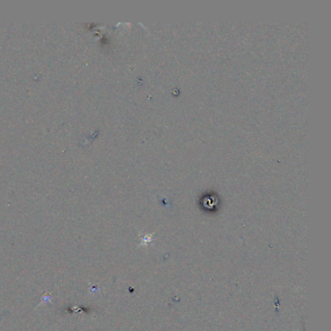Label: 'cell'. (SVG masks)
I'll list each match as a JSON object with an SVG mask.
<instances>
[{
    "instance_id": "1",
    "label": "cell",
    "mask_w": 331,
    "mask_h": 331,
    "mask_svg": "<svg viewBox=\"0 0 331 331\" xmlns=\"http://www.w3.org/2000/svg\"><path fill=\"white\" fill-rule=\"evenodd\" d=\"M49 301H51V297L48 294H44L43 296H42V302H41V304H43L44 302H49Z\"/></svg>"
}]
</instances>
